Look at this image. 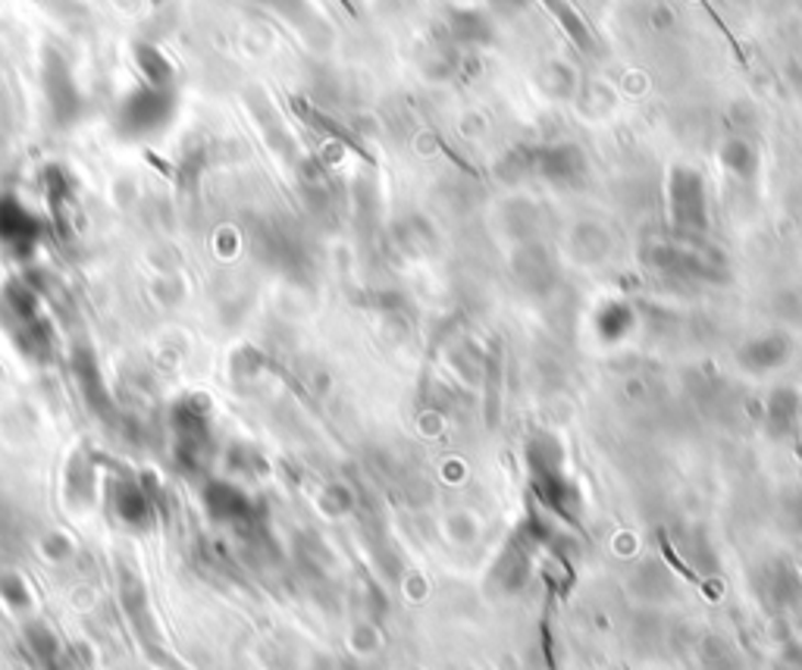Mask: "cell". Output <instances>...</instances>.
<instances>
[{
  "label": "cell",
  "instance_id": "obj_8",
  "mask_svg": "<svg viewBox=\"0 0 802 670\" xmlns=\"http://www.w3.org/2000/svg\"><path fill=\"white\" fill-rule=\"evenodd\" d=\"M493 35H496L493 20L483 10H455L449 16V38L458 47H483L493 42Z\"/></svg>",
  "mask_w": 802,
  "mask_h": 670
},
{
  "label": "cell",
  "instance_id": "obj_19",
  "mask_svg": "<svg viewBox=\"0 0 802 670\" xmlns=\"http://www.w3.org/2000/svg\"><path fill=\"white\" fill-rule=\"evenodd\" d=\"M797 430H800V433H802V408H800V427H797Z\"/></svg>",
  "mask_w": 802,
  "mask_h": 670
},
{
  "label": "cell",
  "instance_id": "obj_14",
  "mask_svg": "<svg viewBox=\"0 0 802 670\" xmlns=\"http://www.w3.org/2000/svg\"><path fill=\"white\" fill-rule=\"evenodd\" d=\"M687 561L702 577H715L718 574V555L715 548L705 542V536H696V540L687 542Z\"/></svg>",
  "mask_w": 802,
  "mask_h": 670
},
{
  "label": "cell",
  "instance_id": "obj_15",
  "mask_svg": "<svg viewBox=\"0 0 802 670\" xmlns=\"http://www.w3.org/2000/svg\"><path fill=\"white\" fill-rule=\"evenodd\" d=\"M211 508L217 511L219 518H236L245 511V501H241L239 492H233V489H226V486H214L211 489Z\"/></svg>",
  "mask_w": 802,
  "mask_h": 670
},
{
  "label": "cell",
  "instance_id": "obj_11",
  "mask_svg": "<svg viewBox=\"0 0 802 670\" xmlns=\"http://www.w3.org/2000/svg\"><path fill=\"white\" fill-rule=\"evenodd\" d=\"M545 7H549V13L558 20V25L564 29V35L571 38V42L577 44L580 50H592L596 47V38H592V32H589V25L584 22V16L567 3V0H542Z\"/></svg>",
  "mask_w": 802,
  "mask_h": 670
},
{
  "label": "cell",
  "instance_id": "obj_2",
  "mask_svg": "<svg viewBox=\"0 0 802 670\" xmlns=\"http://www.w3.org/2000/svg\"><path fill=\"white\" fill-rule=\"evenodd\" d=\"M643 258L658 273L674 276V280L718 282L727 276L724 273V258L705 238H680L674 232L665 238H652L649 245L643 248Z\"/></svg>",
  "mask_w": 802,
  "mask_h": 670
},
{
  "label": "cell",
  "instance_id": "obj_13",
  "mask_svg": "<svg viewBox=\"0 0 802 670\" xmlns=\"http://www.w3.org/2000/svg\"><path fill=\"white\" fill-rule=\"evenodd\" d=\"M633 586H636V592H640L643 599H652V602H658V599L671 595V589H674L668 567H658V564H646L643 570H636Z\"/></svg>",
  "mask_w": 802,
  "mask_h": 670
},
{
  "label": "cell",
  "instance_id": "obj_9",
  "mask_svg": "<svg viewBox=\"0 0 802 670\" xmlns=\"http://www.w3.org/2000/svg\"><path fill=\"white\" fill-rule=\"evenodd\" d=\"M633 326H636V314L624 302H608L596 314V332H599L602 342H621Z\"/></svg>",
  "mask_w": 802,
  "mask_h": 670
},
{
  "label": "cell",
  "instance_id": "obj_1",
  "mask_svg": "<svg viewBox=\"0 0 802 670\" xmlns=\"http://www.w3.org/2000/svg\"><path fill=\"white\" fill-rule=\"evenodd\" d=\"M527 470H530L533 492H536L545 511H552L555 518L562 520H577L580 496H577L574 482L564 474V448L555 435L540 433L530 439V445H527Z\"/></svg>",
  "mask_w": 802,
  "mask_h": 670
},
{
  "label": "cell",
  "instance_id": "obj_5",
  "mask_svg": "<svg viewBox=\"0 0 802 670\" xmlns=\"http://www.w3.org/2000/svg\"><path fill=\"white\" fill-rule=\"evenodd\" d=\"M761 602L771 607H793L802 599V577L790 561H768L756 580Z\"/></svg>",
  "mask_w": 802,
  "mask_h": 670
},
{
  "label": "cell",
  "instance_id": "obj_18",
  "mask_svg": "<svg viewBox=\"0 0 802 670\" xmlns=\"http://www.w3.org/2000/svg\"><path fill=\"white\" fill-rule=\"evenodd\" d=\"M530 0H489V7L493 10H499V13H518V10H523Z\"/></svg>",
  "mask_w": 802,
  "mask_h": 670
},
{
  "label": "cell",
  "instance_id": "obj_16",
  "mask_svg": "<svg viewBox=\"0 0 802 670\" xmlns=\"http://www.w3.org/2000/svg\"><path fill=\"white\" fill-rule=\"evenodd\" d=\"M775 670H802V643H787L775 658Z\"/></svg>",
  "mask_w": 802,
  "mask_h": 670
},
{
  "label": "cell",
  "instance_id": "obj_12",
  "mask_svg": "<svg viewBox=\"0 0 802 670\" xmlns=\"http://www.w3.org/2000/svg\"><path fill=\"white\" fill-rule=\"evenodd\" d=\"M699 665L702 670H746L739 651L724 636H702L699 643Z\"/></svg>",
  "mask_w": 802,
  "mask_h": 670
},
{
  "label": "cell",
  "instance_id": "obj_17",
  "mask_svg": "<svg viewBox=\"0 0 802 670\" xmlns=\"http://www.w3.org/2000/svg\"><path fill=\"white\" fill-rule=\"evenodd\" d=\"M0 592H3L13 605H25V602H29V589H25L16 577H3V580H0Z\"/></svg>",
  "mask_w": 802,
  "mask_h": 670
},
{
  "label": "cell",
  "instance_id": "obj_10",
  "mask_svg": "<svg viewBox=\"0 0 802 670\" xmlns=\"http://www.w3.org/2000/svg\"><path fill=\"white\" fill-rule=\"evenodd\" d=\"M721 163H724L727 173L737 175L739 182H753L756 173H759V154L746 138H731L721 148Z\"/></svg>",
  "mask_w": 802,
  "mask_h": 670
},
{
  "label": "cell",
  "instance_id": "obj_4",
  "mask_svg": "<svg viewBox=\"0 0 802 670\" xmlns=\"http://www.w3.org/2000/svg\"><path fill=\"white\" fill-rule=\"evenodd\" d=\"M586 157L574 145H545L536 151L523 154L515 175H536L545 185L555 189H577L586 179Z\"/></svg>",
  "mask_w": 802,
  "mask_h": 670
},
{
  "label": "cell",
  "instance_id": "obj_7",
  "mask_svg": "<svg viewBox=\"0 0 802 670\" xmlns=\"http://www.w3.org/2000/svg\"><path fill=\"white\" fill-rule=\"evenodd\" d=\"M800 408L802 398L797 389H790V386L771 389L768 401H765V433L771 435V439H787V435L797 433V427H800Z\"/></svg>",
  "mask_w": 802,
  "mask_h": 670
},
{
  "label": "cell",
  "instance_id": "obj_6",
  "mask_svg": "<svg viewBox=\"0 0 802 670\" xmlns=\"http://www.w3.org/2000/svg\"><path fill=\"white\" fill-rule=\"evenodd\" d=\"M790 354H793V342L783 332H765L739 348L737 361L739 367L749 373H768V370L783 367L790 361Z\"/></svg>",
  "mask_w": 802,
  "mask_h": 670
},
{
  "label": "cell",
  "instance_id": "obj_3",
  "mask_svg": "<svg viewBox=\"0 0 802 670\" xmlns=\"http://www.w3.org/2000/svg\"><path fill=\"white\" fill-rule=\"evenodd\" d=\"M668 217L671 232L680 238L709 236V192L699 170L677 163L668 173Z\"/></svg>",
  "mask_w": 802,
  "mask_h": 670
}]
</instances>
